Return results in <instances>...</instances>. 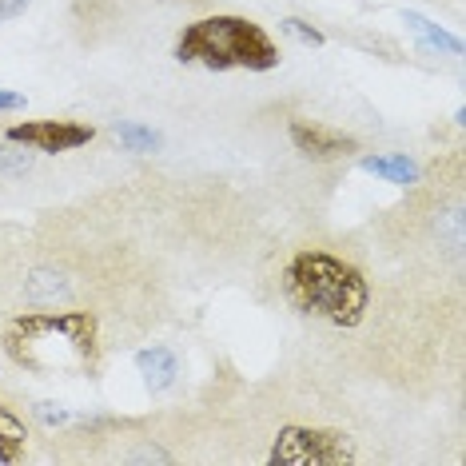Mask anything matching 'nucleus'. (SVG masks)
Listing matches in <instances>:
<instances>
[{"instance_id":"1","label":"nucleus","mask_w":466,"mask_h":466,"mask_svg":"<svg viewBox=\"0 0 466 466\" xmlns=\"http://www.w3.org/2000/svg\"><path fill=\"white\" fill-rule=\"evenodd\" d=\"M0 347L28 375H92L100 367V319L92 311H25L5 323Z\"/></svg>"},{"instance_id":"2","label":"nucleus","mask_w":466,"mask_h":466,"mask_svg":"<svg viewBox=\"0 0 466 466\" xmlns=\"http://www.w3.org/2000/svg\"><path fill=\"white\" fill-rule=\"evenodd\" d=\"M279 288L299 315H311L319 323H331L339 331H351L370 311V279L351 259L323 248H299L283 263Z\"/></svg>"},{"instance_id":"3","label":"nucleus","mask_w":466,"mask_h":466,"mask_svg":"<svg viewBox=\"0 0 466 466\" xmlns=\"http://www.w3.org/2000/svg\"><path fill=\"white\" fill-rule=\"evenodd\" d=\"M176 60L179 65L211 68V72H231V68L271 72L279 68L283 52L263 25L224 13V16H204L196 25H187L176 36Z\"/></svg>"},{"instance_id":"4","label":"nucleus","mask_w":466,"mask_h":466,"mask_svg":"<svg viewBox=\"0 0 466 466\" xmlns=\"http://www.w3.org/2000/svg\"><path fill=\"white\" fill-rule=\"evenodd\" d=\"M355 459V439L331 427H283L268 454L271 466H343Z\"/></svg>"},{"instance_id":"5","label":"nucleus","mask_w":466,"mask_h":466,"mask_svg":"<svg viewBox=\"0 0 466 466\" xmlns=\"http://www.w3.org/2000/svg\"><path fill=\"white\" fill-rule=\"evenodd\" d=\"M5 140L33 147V152H45V156H56V152H76V147L92 144L96 140V128L80 120H25V124H13L5 132Z\"/></svg>"},{"instance_id":"6","label":"nucleus","mask_w":466,"mask_h":466,"mask_svg":"<svg viewBox=\"0 0 466 466\" xmlns=\"http://www.w3.org/2000/svg\"><path fill=\"white\" fill-rule=\"evenodd\" d=\"M288 136H291L295 152L307 156V160H347L351 152H359L355 136L339 132L331 124H319V120H291Z\"/></svg>"},{"instance_id":"7","label":"nucleus","mask_w":466,"mask_h":466,"mask_svg":"<svg viewBox=\"0 0 466 466\" xmlns=\"http://www.w3.org/2000/svg\"><path fill=\"white\" fill-rule=\"evenodd\" d=\"M359 167L370 172V176H379V179H387V184H399V187L419 184V164L410 160V156H399V152H390V156H363Z\"/></svg>"},{"instance_id":"8","label":"nucleus","mask_w":466,"mask_h":466,"mask_svg":"<svg viewBox=\"0 0 466 466\" xmlns=\"http://www.w3.org/2000/svg\"><path fill=\"white\" fill-rule=\"evenodd\" d=\"M136 367H140V375L147 379L152 390H164L179 375V359L167 347H144V351H136Z\"/></svg>"},{"instance_id":"9","label":"nucleus","mask_w":466,"mask_h":466,"mask_svg":"<svg viewBox=\"0 0 466 466\" xmlns=\"http://www.w3.org/2000/svg\"><path fill=\"white\" fill-rule=\"evenodd\" d=\"M25 442H28V431H25V419L0 399V462H20L25 459Z\"/></svg>"},{"instance_id":"10","label":"nucleus","mask_w":466,"mask_h":466,"mask_svg":"<svg viewBox=\"0 0 466 466\" xmlns=\"http://www.w3.org/2000/svg\"><path fill=\"white\" fill-rule=\"evenodd\" d=\"M407 25L415 28V33L427 40L431 48H442V52H451V56H462V40L459 36H451V33H442L439 25H431L427 16H419V13H407Z\"/></svg>"},{"instance_id":"11","label":"nucleus","mask_w":466,"mask_h":466,"mask_svg":"<svg viewBox=\"0 0 466 466\" xmlns=\"http://www.w3.org/2000/svg\"><path fill=\"white\" fill-rule=\"evenodd\" d=\"M116 140H120L128 152H160V132L144 128V124H116Z\"/></svg>"},{"instance_id":"12","label":"nucleus","mask_w":466,"mask_h":466,"mask_svg":"<svg viewBox=\"0 0 466 466\" xmlns=\"http://www.w3.org/2000/svg\"><path fill=\"white\" fill-rule=\"evenodd\" d=\"M279 28H283V33H288V36L299 40V45H307V48H323V45H327V36L319 33V28H315V25H307V20H299V16H288Z\"/></svg>"},{"instance_id":"13","label":"nucleus","mask_w":466,"mask_h":466,"mask_svg":"<svg viewBox=\"0 0 466 466\" xmlns=\"http://www.w3.org/2000/svg\"><path fill=\"white\" fill-rule=\"evenodd\" d=\"M28 156L16 152V147H0V176H25L28 172Z\"/></svg>"},{"instance_id":"14","label":"nucleus","mask_w":466,"mask_h":466,"mask_svg":"<svg viewBox=\"0 0 466 466\" xmlns=\"http://www.w3.org/2000/svg\"><path fill=\"white\" fill-rule=\"evenodd\" d=\"M33 5V0H0V25L5 20H16V16H25V8Z\"/></svg>"},{"instance_id":"15","label":"nucleus","mask_w":466,"mask_h":466,"mask_svg":"<svg viewBox=\"0 0 466 466\" xmlns=\"http://www.w3.org/2000/svg\"><path fill=\"white\" fill-rule=\"evenodd\" d=\"M20 108H25V96H20V92L0 88V112H20Z\"/></svg>"}]
</instances>
